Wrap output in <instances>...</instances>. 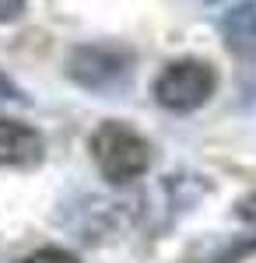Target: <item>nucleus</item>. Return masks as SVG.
Wrapping results in <instances>:
<instances>
[{"label": "nucleus", "instance_id": "nucleus-1", "mask_svg": "<svg viewBox=\"0 0 256 263\" xmlns=\"http://www.w3.org/2000/svg\"><path fill=\"white\" fill-rule=\"evenodd\" d=\"M92 162L102 172V179L113 186L137 182L151 168V144L140 137L134 126L119 120H105L95 126V134L88 137Z\"/></svg>", "mask_w": 256, "mask_h": 263}, {"label": "nucleus", "instance_id": "nucleus-2", "mask_svg": "<svg viewBox=\"0 0 256 263\" xmlns=\"http://www.w3.org/2000/svg\"><path fill=\"white\" fill-rule=\"evenodd\" d=\"M151 91H155V102L169 112H197L217 91V70L207 60L182 57L158 70Z\"/></svg>", "mask_w": 256, "mask_h": 263}, {"label": "nucleus", "instance_id": "nucleus-3", "mask_svg": "<svg viewBox=\"0 0 256 263\" xmlns=\"http://www.w3.org/2000/svg\"><path fill=\"white\" fill-rule=\"evenodd\" d=\"M67 74L74 84L88 91H109L130 78V53L113 42H84L70 49Z\"/></svg>", "mask_w": 256, "mask_h": 263}, {"label": "nucleus", "instance_id": "nucleus-4", "mask_svg": "<svg viewBox=\"0 0 256 263\" xmlns=\"http://www.w3.org/2000/svg\"><path fill=\"white\" fill-rule=\"evenodd\" d=\"M46 141L35 126L0 116V168H32L42 162Z\"/></svg>", "mask_w": 256, "mask_h": 263}, {"label": "nucleus", "instance_id": "nucleus-5", "mask_svg": "<svg viewBox=\"0 0 256 263\" xmlns=\"http://www.w3.org/2000/svg\"><path fill=\"white\" fill-rule=\"evenodd\" d=\"M217 28H221L225 46L235 57H242V60L256 57V0H239V4H232L217 18Z\"/></svg>", "mask_w": 256, "mask_h": 263}, {"label": "nucleus", "instance_id": "nucleus-6", "mask_svg": "<svg viewBox=\"0 0 256 263\" xmlns=\"http://www.w3.org/2000/svg\"><path fill=\"white\" fill-rule=\"evenodd\" d=\"M18 263H81L70 249H60V246H42L35 253H28V256H21Z\"/></svg>", "mask_w": 256, "mask_h": 263}, {"label": "nucleus", "instance_id": "nucleus-7", "mask_svg": "<svg viewBox=\"0 0 256 263\" xmlns=\"http://www.w3.org/2000/svg\"><path fill=\"white\" fill-rule=\"evenodd\" d=\"M25 4H28V0H0V25L14 21L21 11H25Z\"/></svg>", "mask_w": 256, "mask_h": 263}, {"label": "nucleus", "instance_id": "nucleus-8", "mask_svg": "<svg viewBox=\"0 0 256 263\" xmlns=\"http://www.w3.org/2000/svg\"><path fill=\"white\" fill-rule=\"evenodd\" d=\"M18 99H21L18 84H14L7 74H4V70H0V105H4V102H18Z\"/></svg>", "mask_w": 256, "mask_h": 263}, {"label": "nucleus", "instance_id": "nucleus-9", "mask_svg": "<svg viewBox=\"0 0 256 263\" xmlns=\"http://www.w3.org/2000/svg\"><path fill=\"white\" fill-rule=\"evenodd\" d=\"M207 4H214V0H207Z\"/></svg>", "mask_w": 256, "mask_h": 263}]
</instances>
